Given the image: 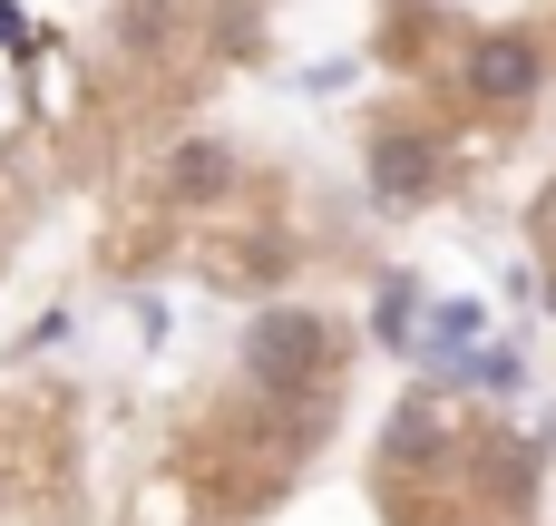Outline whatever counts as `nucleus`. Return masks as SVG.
<instances>
[{
  "mask_svg": "<svg viewBox=\"0 0 556 526\" xmlns=\"http://www.w3.org/2000/svg\"><path fill=\"white\" fill-rule=\"evenodd\" d=\"M489 488H498V508H528V488H538V469L508 449V459H489Z\"/></svg>",
  "mask_w": 556,
  "mask_h": 526,
  "instance_id": "nucleus-6",
  "label": "nucleus"
},
{
  "mask_svg": "<svg viewBox=\"0 0 556 526\" xmlns=\"http://www.w3.org/2000/svg\"><path fill=\"white\" fill-rule=\"evenodd\" d=\"M430 449H440V420L430 410H401L391 420V459H430Z\"/></svg>",
  "mask_w": 556,
  "mask_h": 526,
  "instance_id": "nucleus-5",
  "label": "nucleus"
},
{
  "mask_svg": "<svg viewBox=\"0 0 556 526\" xmlns=\"http://www.w3.org/2000/svg\"><path fill=\"white\" fill-rule=\"evenodd\" d=\"M381 332H391V342L410 332V283H391V293H381Z\"/></svg>",
  "mask_w": 556,
  "mask_h": 526,
  "instance_id": "nucleus-7",
  "label": "nucleus"
},
{
  "mask_svg": "<svg viewBox=\"0 0 556 526\" xmlns=\"http://www.w3.org/2000/svg\"><path fill=\"white\" fill-rule=\"evenodd\" d=\"M538 78H547L538 39H479V49H469V98H489V107L538 98Z\"/></svg>",
  "mask_w": 556,
  "mask_h": 526,
  "instance_id": "nucleus-2",
  "label": "nucleus"
},
{
  "mask_svg": "<svg viewBox=\"0 0 556 526\" xmlns=\"http://www.w3.org/2000/svg\"><path fill=\"white\" fill-rule=\"evenodd\" d=\"M323 351H332V332H323L313 312H264V322L244 332V371H254L264 390H313Z\"/></svg>",
  "mask_w": 556,
  "mask_h": 526,
  "instance_id": "nucleus-1",
  "label": "nucleus"
},
{
  "mask_svg": "<svg viewBox=\"0 0 556 526\" xmlns=\"http://www.w3.org/2000/svg\"><path fill=\"white\" fill-rule=\"evenodd\" d=\"M371 185H381L391 205H420V195L440 185V156H430V137H371Z\"/></svg>",
  "mask_w": 556,
  "mask_h": 526,
  "instance_id": "nucleus-3",
  "label": "nucleus"
},
{
  "mask_svg": "<svg viewBox=\"0 0 556 526\" xmlns=\"http://www.w3.org/2000/svg\"><path fill=\"white\" fill-rule=\"evenodd\" d=\"M225 185H235V156H225V146H176V156H166V195H176V205H215Z\"/></svg>",
  "mask_w": 556,
  "mask_h": 526,
  "instance_id": "nucleus-4",
  "label": "nucleus"
},
{
  "mask_svg": "<svg viewBox=\"0 0 556 526\" xmlns=\"http://www.w3.org/2000/svg\"><path fill=\"white\" fill-rule=\"evenodd\" d=\"M547 312H556V273H547Z\"/></svg>",
  "mask_w": 556,
  "mask_h": 526,
  "instance_id": "nucleus-8",
  "label": "nucleus"
}]
</instances>
